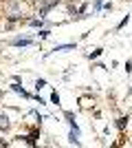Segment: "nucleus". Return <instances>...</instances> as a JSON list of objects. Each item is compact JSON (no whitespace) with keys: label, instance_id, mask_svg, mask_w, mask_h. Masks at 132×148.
<instances>
[{"label":"nucleus","instance_id":"f257e3e1","mask_svg":"<svg viewBox=\"0 0 132 148\" xmlns=\"http://www.w3.org/2000/svg\"><path fill=\"white\" fill-rule=\"evenodd\" d=\"M13 44H16V47H29L31 40H13Z\"/></svg>","mask_w":132,"mask_h":148},{"label":"nucleus","instance_id":"f03ea898","mask_svg":"<svg viewBox=\"0 0 132 148\" xmlns=\"http://www.w3.org/2000/svg\"><path fill=\"white\" fill-rule=\"evenodd\" d=\"M35 86L42 88V86H46V82H44V80H38V82H35Z\"/></svg>","mask_w":132,"mask_h":148}]
</instances>
